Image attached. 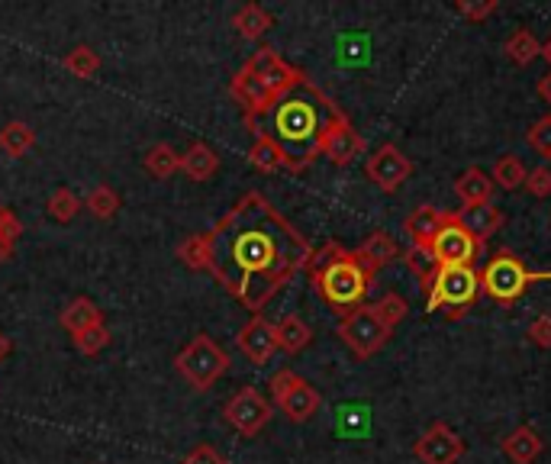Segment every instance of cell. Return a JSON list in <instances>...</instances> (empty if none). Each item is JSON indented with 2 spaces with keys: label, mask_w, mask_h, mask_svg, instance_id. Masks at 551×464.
Wrapping results in <instances>:
<instances>
[{
  "label": "cell",
  "mask_w": 551,
  "mask_h": 464,
  "mask_svg": "<svg viewBox=\"0 0 551 464\" xmlns=\"http://www.w3.org/2000/svg\"><path fill=\"white\" fill-rule=\"evenodd\" d=\"M207 239V271L252 316H261L271 297L294 281L297 271H307L313 258L310 239L258 191L232 203L213 223Z\"/></svg>",
  "instance_id": "6da1fadb"
},
{
  "label": "cell",
  "mask_w": 551,
  "mask_h": 464,
  "mask_svg": "<svg viewBox=\"0 0 551 464\" xmlns=\"http://www.w3.org/2000/svg\"><path fill=\"white\" fill-rule=\"evenodd\" d=\"M342 107L323 94L319 87L303 75L290 91L274 97V104L249 123L252 136L268 139L274 149L284 155L287 171H307L319 155H323V142L332 126L342 120Z\"/></svg>",
  "instance_id": "7a4b0ae2"
},
{
  "label": "cell",
  "mask_w": 551,
  "mask_h": 464,
  "mask_svg": "<svg viewBox=\"0 0 551 464\" xmlns=\"http://www.w3.org/2000/svg\"><path fill=\"white\" fill-rule=\"evenodd\" d=\"M307 274L319 300L339 316L365 307V294L377 278V271L358 255V249H342L339 242H326L323 249H313Z\"/></svg>",
  "instance_id": "3957f363"
},
{
  "label": "cell",
  "mask_w": 551,
  "mask_h": 464,
  "mask_svg": "<svg viewBox=\"0 0 551 464\" xmlns=\"http://www.w3.org/2000/svg\"><path fill=\"white\" fill-rule=\"evenodd\" d=\"M423 294H426V313L445 310L452 319H461L477 303V297H481V271L439 265L432 284Z\"/></svg>",
  "instance_id": "277c9868"
},
{
  "label": "cell",
  "mask_w": 551,
  "mask_h": 464,
  "mask_svg": "<svg viewBox=\"0 0 551 464\" xmlns=\"http://www.w3.org/2000/svg\"><path fill=\"white\" fill-rule=\"evenodd\" d=\"M539 281H551V271H529L510 249H500L493 252V258L481 271V294L503 303V307H510V303H516Z\"/></svg>",
  "instance_id": "5b68a950"
},
{
  "label": "cell",
  "mask_w": 551,
  "mask_h": 464,
  "mask_svg": "<svg viewBox=\"0 0 551 464\" xmlns=\"http://www.w3.org/2000/svg\"><path fill=\"white\" fill-rule=\"evenodd\" d=\"M174 368H178V374L187 384L203 394V390H210L226 374L229 355L207 336V332H197V336L178 352V358H174Z\"/></svg>",
  "instance_id": "8992f818"
},
{
  "label": "cell",
  "mask_w": 551,
  "mask_h": 464,
  "mask_svg": "<svg viewBox=\"0 0 551 464\" xmlns=\"http://www.w3.org/2000/svg\"><path fill=\"white\" fill-rule=\"evenodd\" d=\"M390 336H394V329L377 316L374 303H365V307L339 316V339L352 348V355L361 361L374 358L377 352H381V348L390 342Z\"/></svg>",
  "instance_id": "52a82bcc"
},
{
  "label": "cell",
  "mask_w": 551,
  "mask_h": 464,
  "mask_svg": "<svg viewBox=\"0 0 551 464\" xmlns=\"http://www.w3.org/2000/svg\"><path fill=\"white\" fill-rule=\"evenodd\" d=\"M271 400L290 423H310V419L319 413V406H323L319 390L290 368H284L271 377Z\"/></svg>",
  "instance_id": "ba28073f"
},
{
  "label": "cell",
  "mask_w": 551,
  "mask_h": 464,
  "mask_svg": "<svg viewBox=\"0 0 551 464\" xmlns=\"http://www.w3.org/2000/svg\"><path fill=\"white\" fill-rule=\"evenodd\" d=\"M426 249L432 252V258L439 261V265H455V268H474V261L477 255L484 252V245L477 242L471 232H464L458 223H455V216L448 213V220L445 226L435 232L432 242L426 245Z\"/></svg>",
  "instance_id": "9c48e42d"
},
{
  "label": "cell",
  "mask_w": 551,
  "mask_h": 464,
  "mask_svg": "<svg viewBox=\"0 0 551 464\" xmlns=\"http://www.w3.org/2000/svg\"><path fill=\"white\" fill-rule=\"evenodd\" d=\"M271 403L258 394V387H242L239 394H232L226 403V423L236 429L245 439H255V435L271 423Z\"/></svg>",
  "instance_id": "30bf717a"
},
{
  "label": "cell",
  "mask_w": 551,
  "mask_h": 464,
  "mask_svg": "<svg viewBox=\"0 0 551 464\" xmlns=\"http://www.w3.org/2000/svg\"><path fill=\"white\" fill-rule=\"evenodd\" d=\"M365 171H368V178L381 187L384 194H397L400 187L413 178V162L397 149V145L384 142V145H377V149L368 155Z\"/></svg>",
  "instance_id": "8fae6325"
},
{
  "label": "cell",
  "mask_w": 551,
  "mask_h": 464,
  "mask_svg": "<svg viewBox=\"0 0 551 464\" xmlns=\"http://www.w3.org/2000/svg\"><path fill=\"white\" fill-rule=\"evenodd\" d=\"M419 464H458L464 458V439L448 423H432L413 445Z\"/></svg>",
  "instance_id": "7c38bea8"
},
{
  "label": "cell",
  "mask_w": 551,
  "mask_h": 464,
  "mask_svg": "<svg viewBox=\"0 0 551 464\" xmlns=\"http://www.w3.org/2000/svg\"><path fill=\"white\" fill-rule=\"evenodd\" d=\"M249 65L255 75L265 81L268 87H271V94L274 97H281L284 91H290V87H294L300 78H303V71L300 68H294L290 62H284V58L274 52L271 46H258L252 55H249Z\"/></svg>",
  "instance_id": "4fadbf2b"
},
{
  "label": "cell",
  "mask_w": 551,
  "mask_h": 464,
  "mask_svg": "<svg viewBox=\"0 0 551 464\" xmlns=\"http://www.w3.org/2000/svg\"><path fill=\"white\" fill-rule=\"evenodd\" d=\"M236 345L242 348V355L252 365H268L271 355L278 352V336H274V323H268L265 316H252L249 323L239 329Z\"/></svg>",
  "instance_id": "5bb4252c"
},
{
  "label": "cell",
  "mask_w": 551,
  "mask_h": 464,
  "mask_svg": "<svg viewBox=\"0 0 551 464\" xmlns=\"http://www.w3.org/2000/svg\"><path fill=\"white\" fill-rule=\"evenodd\" d=\"M361 152H365V139H361L358 129H355L352 123H348V116H342V120L326 133L323 155L329 158L332 165L345 168V165H352Z\"/></svg>",
  "instance_id": "9a60e30c"
},
{
  "label": "cell",
  "mask_w": 551,
  "mask_h": 464,
  "mask_svg": "<svg viewBox=\"0 0 551 464\" xmlns=\"http://www.w3.org/2000/svg\"><path fill=\"white\" fill-rule=\"evenodd\" d=\"M455 216V223L464 229V232H471V236L477 242H487L493 239L497 232L503 229V210L500 207H493V203H477V207H461Z\"/></svg>",
  "instance_id": "2e32d148"
},
{
  "label": "cell",
  "mask_w": 551,
  "mask_h": 464,
  "mask_svg": "<svg viewBox=\"0 0 551 464\" xmlns=\"http://www.w3.org/2000/svg\"><path fill=\"white\" fill-rule=\"evenodd\" d=\"M500 448H503V455L510 458L513 464H535V461H539V455L545 452V442H542V435L535 432L532 426H516L500 442Z\"/></svg>",
  "instance_id": "e0dca14e"
},
{
  "label": "cell",
  "mask_w": 551,
  "mask_h": 464,
  "mask_svg": "<svg viewBox=\"0 0 551 464\" xmlns=\"http://www.w3.org/2000/svg\"><path fill=\"white\" fill-rule=\"evenodd\" d=\"M445 220H448V213H442V210H435V207H416L410 216H406L403 229H406V236H410L413 245H423V249H426L435 232L445 226Z\"/></svg>",
  "instance_id": "ac0fdd59"
},
{
  "label": "cell",
  "mask_w": 551,
  "mask_h": 464,
  "mask_svg": "<svg viewBox=\"0 0 551 464\" xmlns=\"http://www.w3.org/2000/svg\"><path fill=\"white\" fill-rule=\"evenodd\" d=\"M455 194L461 197L464 207H477V203H490L493 197V181H490V174L481 171L477 165H471L468 171H461L458 174V181H455Z\"/></svg>",
  "instance_id": "d6986e66"
},
{
  "label": "cell",
  "mask_w": 551,
  "mask_h": 464,
  "mask_svg": "<svg viewBox=\"0 0 551 464\" xmlns=\"http://www.w3.org/2000/svg\"><path fill=\"white\" fill-rule=\"evenodd\" d=\"M358 255L365 258L374 271H381V268L394 265V261L400 258V245H397L394 239H390V232H384V229H374L371 236L358 245Z\"/></svg>",
  "instance_id": "ffe728a7"
},
{
  "label": "cell",
  "mask_w": 551,
  "mask_h": 464,
  "mask_svg": "<svg viewBox=\"0 0 551 464\" xmlns=\"http://www.w3.org/2000/svg\"><path fill=\"white\" fill-rule=\"evenodd\" d=\"M274 336H278V348H284L287 355H297L313 342V329L297 313H287L274 323Z\"/></svg>",
  "instance_id": "44dd1931"
},
{
  "label": "cell",
  "mask_w": 551,
  "mask_h": 464,
  "mask_svg": "<svg viewBox=\"0 0 551 464\" xmlns=\"http://www.w3.org/2000/svg\"><path fill=\"white\" fill-rule=\"evenodd\" d=\"M216 168H220V155H216L207 142H191V149L181 155V171L197 184L213 178Z\"/></svg>",
  "instance_id": "7402d4cb"
},
{
  "label": "cell",
  "mask_w": 551,
  "mask_h": 464,
  "mask_svg": "<svg viewBox=\"0 0 551 464\" xmlns=\"http://www.w3.org/2000/svg\"><path fill=\"white\" fill-rule=\"evenodd\" d=\"M100 323H104V310H100L91 297H75L62 310V326L71 332V336H78V332L100 326Z\"/></svg>",
  "instance_id": "603a6c76"
},
{
  "label": "cell",
  "mask_w": 551,
  "mask_h": 464,
  "mask_svg": "<svg viewBox=\"0 0 551 464\" xmlns=\"http://www.w3.org/2000/svg\"><path fill=\"white\" fill-rule=\"evenodd\" d=\"M232 26H236L239 36L245 39H261L274 26V17L261 4H242L236 10V17H232Z\"/></svg>",
  "instance_id": "cb8c5ba5"
},
{
  "label": "cell",
  "mask_w": 551,
  "mask_h": 464,
  "mask_svg": "<svg viewBox=\"0 0 551 464\" xmlns=\"http://www.w3.org/2000/svg\"><path fill=\"white\" fill-rule=\"evenodd\" d=\"M503 52L510 55V62H513V65L529 68V65L535 62V58L542 55V42L535 39L532 29H516V33H513L510 39H506Z\"/></svg>",
  "instance_id": "d4e9b609"
},
{
  "label": "cell",
  "mask_w": 551,
  "mask_h": 464,
  "mask_svg": "<svg viewBox=\"0 0 551 464\" xmlns=\"http://www.w3.org/2000/svg\"><path fill=\"white\" fill-rule=\"evenodd\" d=\"M33 145H36V133H33V126H26L23 120H10L0 129V149L10 158H23Z\"/></svg>",
  "instance_id": "484cf974"
},
{
  "label": "cell",
  "mask_w": 551,
  "mask_h": 464,
  "mask_svg": "<svg viewBox=\"0 0 551 464\" xmlns=\"http://www.w3.org/2000/svg\"><path fill=\"white\" fill-rule=\"evenodd\" d=\"M526 165L519 162L516 155H500L497 162H493V171H490V181L493 187H503V191H519L522 184H526Z\"/></svg>",
  "instance_id": "4316f807"
},
{
  "label": "cell",
  "mask_w": 551,
  "mask_h": 464,
  "mask_svg": "<svg viewBox=\"0 0 551 464\" xmlns=\"http://www.w3.org/2000/svg\"><path fill=\"white\" fill-rule=\"evenodd\" d=\"M178 168H181V155L174 152L168 142H158V145H152L149 152H145V171H149L152 178H158V181L171 178Z\"/></svg>",
  "instance_id": "83f0119b"
},
{
  "label": "cell",
  "mask_w": 551,
  "mask_h": 464,
  "mask_svg": "<svg viewBox=\"0 0 551 464\" xmlns=\"http://www.w3.org/2000/svg\"><path fill=\"white\" fill-rule=\"evenodd\" d=\"M178 258L184 261L187 268L194 271H207L210 268V239L207 232H194L178 245Z\"/></svg>",
  "instance_id": "f1b7e54d"
},
{
  "label": "cell",
  "mask_w": 551,
  "mask_h": 464,
  "mask_svg": "<svg viewBox=\"0 0 551 464\" xmlns=\"http://www.w3.org/2000/svg\"><path fill=\"white\" fill-rule=\"evenodd\" d=\"M403 261H406V268L416 274V281H419V287H423V290L432 284L435 271H439V261H435L432 252L423 249V245H410V249L403 252Z\"/></svg>",
  "instance_id": "f546056e"
},
{
  "label": "cell",
  "mask_w": 551,
  "mask_h": 464,
  "mask_svg": "<svg viewBox=\"0 0 551 464\" xmlns=\"http://www.w3.org/2000/svg\"><path fill=\"white\" fill-rule=\"evenodd\" d=\"M81 203L91 210V216H97V220H113L116 210H120V194H116L113 187H107V184H97Z\"/></svg>",
  "instance_id": "4dcf8cb0"
},
{
  "label": "cell",
  "mask_w": 551,
  "mask_h": 464,
  "mask_svg": "<svg viewBox=\"0 0 551 464\" xmlns=\"http://www.w3.org/2000/svg\"><path fill=\"white\" fill-rule=\"evenodd\" d=\"M62 68L75 78H94L100 71V55L91 46H78L62 58Z\"/></svg>",
  "instance_id": "1f68e13d"
},
{
  "label": "cell",
  "mask_w": 551,
  "mask_h": 464,
  "mask_svg": "<svg viewBox=\"0 0 551 464\" xmlns=\"http://www.w3.org/2000/svg\"><path fill=\"white\" fill-rule=\"evenodd\" d=\"M249 162L258 168V171H265V174H274V171H287V162H284V155L274 149V145L268 139H261L255 136L252 142V149H249Z\"/></svg>",
  "instance_id": "d6a6232c"
},
{
  "label": "cell",
  "mask_w": 551,
  "mask_h": 464,
  "mask_svg": "<svg viewBox=\"0 0 551 464\" xmlns=\"http://www.w3.org/2000/svg\"><path fill=\"white\" fill-rule=\"evenodd\" d=\"M84 207V203L68 191V187H58V191H52L49 194V200H46V210H49V216L55 223H71L78 216V210Z\"/></svg>",
  "instance_id": "836d02e7"
},
{
  "label": "cell",
  "mask_w": 551,
  "mask_h": 464,
  "mask_svg": "<svg viewBox=\"0 0 551 464\" xmlns=\"http://www.w3.org/2000/svg\"><path fill=\"white\" fill-rule=\"evenodd\" d=\"M526 142H529V149H535L545 158V162H551V113L539 116V120L529 126Z\"/></svg>",
  "instance_id": "e575fe53"
},
{
  "label": "cell",
  "mask_w": 551,
  "mask_h": 464,
  "mask_svg": "<svg viewBox=\"0 0 551 464\" xmlns=\"http://www.w3.org/2000/svg\"><path fill=\"white\" fill-rule=\"evenodd\" d=\"M75 345H78L81 355H97V352H104V348L110 345V329H107L104 323L84 329V332H78V336H75Z\"/></svg>",
  "instance_id": "d590c367"
},
{
  "label": "cell",
  "mask_w": 551,
  "mask_h": 464,
  "mask_svg": "<svg viewBox=\"0 0 551 464\" xmlns=\"http://www.w3.org/2000/svg\"><path fill=\"white\" fill-rule=\"evenodd\" d=\"M374 310H377V316H381L390 329H397V323L406 316V300L400 294H384L381 300L374 303Z\"/></svg>",
  "instance_id": "8d00e7d4"
},
{
  "label": "cell",
  "mask_w": 551,
  "mask_h": 464,
  "mask_svg": "<svg viewBox=\"0 0 551 464\" xmlns=\"http://www.w3.org/2000/svg\"><path fill=\"white\" fill-rule=\"evenodd\" d=\"M455 10L461 13L464 20L484 23L487 17H493V13H497V0H458Z\"/></svg>",
  "instance_id": "74e56055"
},
{
  "label": "cell",
  "mask_w": 551,
  "mask_h": 464,
  "mask_svg": "<svg viewBox=\"0 0 551 464\" xmlns=\"http://www.w3.org/2000/svg\"><path fill=\"white\" fill-rule=\"evenodd\" d=\"M526 191L532 194V197H539V200H545V197H551V168H532L529 174H526Z\"/></svg>",
  "instance_id": "f35d334b"
},
{
  "label": "cell",
  "mask_w": 551,
  "mask_h": 464,
  "mask_svg": "<svg viewBox=\"0 0 551 464\" xmlns=\"http://www.w3.org/2000/svg\"><path fill=\"white\" fill-rule=\"evenodd\" d=\"M20 236H23V223L17 220V213H13L10 207H4V203H0V239L13 245Z\"/></svg>",
  "instance_id": "ab89813d"
},
{
  "label": "cell",
  "mask_w": 551,
  "mask_h": 464,
  "mask_svg": "<svg viewBox=\"0 0 551 464\" xmlns=\"http://www.w3.org/2000/svg\"><path fill=\"white\" fill-rule=\"evenodd\" d=\"M529 342H535L539 348H551V313L535 316L529 323Z\"/></svg>",
  "instance_id": "60d3db41"
},
{
  "label": "cell",
  "mask_w": 551,
  "mask_h": 464,
  "mask_svg": "<svg viewBox=\"0 0 551 464\" xmlns=\"http://www.w3.org/2000/svg\"><path fill=\"white\" fill-rule=\"evenodd\" d=\"M181 464H226V458H223L220 452H216L213 445L203 442V445H194L191 452H187V458H184Z\"/></svg>",
  "instance_id": "b9f144b4"
},
{
  "label": "cell",
  "mask_w": 551,
  "mask_h": 464,
  "mask_svg": "<svg viewBox=\"0 0 551 464\" xmlns=\"http://www.w3.org/2000/svg\"><path fill=\"white\" fill-rule=\"evenodd\" d=\"M535 91H539V97L545 100V104H551V71H545V75L539 78V84H535Z\"/></svg>",
  "instance_id": "7bdbcfd3"
},
{
  "label": "cell",
  "mask_w": 551,
  "mask_h": 464,
  "mask_svg": "<svg viewBox=\"0 0 551 464\" xmlns=\"http://www.w3.org/2000/svg\"><path fill=\"white\" fill-rule=\"evenodd\" d=\"M7 261H13V245L0 239V265H7Z\"/></svg>",
  "instance_id": "ee69618b"
},
{
  "label": "cell",
  "mask_w": 551,
  "mask_h": 464,
  "mask_svg": "<svg viewBox=\"0 0 551 464\" xmlns=\"http://www.w3.org/2000/svg\"><path fill=\"white\" fill-rule=\"evenodd\" d=\"M10 352H13V342H10V336H4V332H0V361H7Z\"/></svg>",
  "instance_id": "f6af8a7d"
},
{
  "label": "cell",
  "mask_w": 551,
  "mask_h": 464,
  "mask_svg": "<svg viewBox=\"0 0 551 464\" xmlns=\"http://www.w3.org/2000/svg\"><path fill=\"white\" fill-rule=\"evenodd\" d=\"M539 58H545V62L551 65V36H548V39L542 42V55H539Z\"/></svg>",
  "instance_id": "bcb514c9"
}]
</instances>
